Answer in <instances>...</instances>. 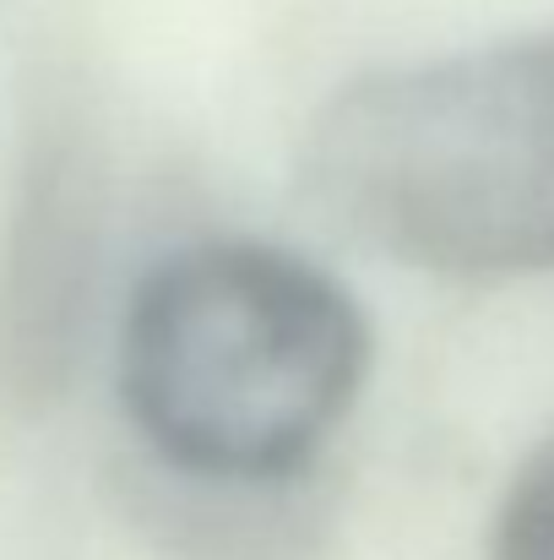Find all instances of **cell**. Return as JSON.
Returning <instances> with one entry per match:
<instances>
[{
    "mask_svg": "<svg viewBox=\"0 0 554 560\" xmlns=\"http://www.w3.org/2000/svg\"><path fill=\"white\" fill-rule=\"evenodd\" d=\"M375 332L359 300L272 240H190L120 316V408L158 468L212 495L294 490L359 408Z\"/></svg>",
    "mask_w": 554,
    "mask_h": 560,
    "instance_id": "cell-1",
    "label": "cell"
},
{
    "mask_svg": "<svg viewBox=\"0 0 554 560\" xmlns=\"http://www.w3.org/2000/svg\"><path fill=\"white\" fill-rule=\"evenodd\" d=\"M490 560H554V430L511 468L495 501Z\"/></svg>",
    "mask_w": 554,
    "mask_h": 560,
    "instance_id": "cell-4",
    "label": "cell"
},
{
    "mask_svg": "<svg viewBox=\"0 0 554 560\" xmlns=\"http://www.w3.org/2000/svg\"><path fill=\"white\" fill-rule=\"evenodd\" d=\"M310 207L365 250L435 278L554 267V27L380 66L299 137Z\"/></svg>",
    "mask_w": 554,
    "mask_h": 560,
    "instance_id": "cell-2",
    "label": "cell"
},
{
    "mask_svg": "<svg viewBox=\"0 0 554 560\" xmlns=\"http://www.w3.org/2000/svg\"><path fill=\"white\" fill-rule=\"evenodd\" d=\"M104 250V153L82 104L33 115L0 234V397L16 413L49 408L82 354Z\"/></svg>",
    "mask_w": 554,
    "mask_h": 560,
    "instance_id": "cell-3",
    "label": "cell"
}]
</instances>
